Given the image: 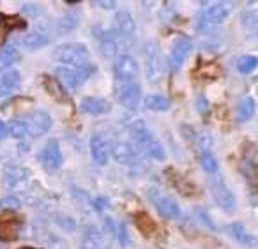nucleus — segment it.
Instances as JSON below:
<instances>
[{"label":"nucleus","instance_id":"16","mask_svg":"<svg viewBox=\"0 0 258 249\" xmlns=\"http://www.w3.org/2000/svg\"><path fill=\"white\" fill-rule=\"evenodd\" d=\"M20 230H22V223L16 219H11L8 216L0 217V238L4 240H15L20 237Z\"/></svg>","mask_w":258,"mask_h":249},{"label":"nucleus","instance_id":"13","mask_svg":"<svg viewBox=\"0 0 258 249\" xmlns=\"http://www.w3.org/2000/svg\"><path fill=\"white\" fill-rule=\"evenodd\" d=\"M90 154H92V159L97 164H106L108 157H110V143L104 138L103 135L96 133L90 140Z\"/></svg>","mask_w":258,"mask_h":249},{"label":"nucleus","instance_id":"33","mask_svg":"<svg viewBox=\"0 0 258 249\" xmlns=\"http://www.w3.org/2000/svg\"><path fill=\"white\" fill-rule=\"evenodd\" d=\"M0 209L4 210H20L22 209V203L16 196H6V198L0 200Z\"/></svg>","mask_w":258,"mask_h":249},{"label":"nucleus","instance_id":"26","mask_svg":"<svg viewBox=\"0 0 258 249\" xmlns=\"http://www.w3.org/2000/svg\"><path fill=\"white\" fill-rule=\"evenodd\" d=\"M76 25H78V16H76L75 13H66V15L57 22V29L60 34L69 32V30H73Z\"/></svg>","mask_w":258,"mask_h":249},{"label":"nucleus","instance_id":"15","mask_svg":"<svg viewBox=\"0 0 258 249\" xmlns=\"http://www.w3.org/2000/svg\"><path fill=\"white\" fill-rule=\"evenodd\" d=\"M113 25H115L117 34H120L122 37H131L135 34V29H137L133 16L129 15L127 11H118L117 15H115Z\"/></svg>","mask_w":258,"mask_h":249},{"label":"nucleus","instance_id":"34","mask_svg":"<svg viewBox=\"0 0 258 249\" xmlns=\"http://www.w3.org/2000/svg\"><path fill=\"white\" fill-rule=\"evenodd\" d=\"M55 221H57V224L62 228V230H66V231H73L76 228V224H75V219H71V217H68V216H55Z\"/></svg>","mask_w":258,"mask_h":249},{"label":"nucleus","instance_id":"8","mask_svg":"<svg viewBox=\"0 0 258 249\" xmlns=\"http://www.w3.org/2000/svg\"><path fill=\"white\" fill-rule=\"evenodd\" d=\"M149 198L154 202L156 209H158V212L161 214L163 217H168V219H172V217H179L180 210H179V205H177V202L173 198L159 195L158 189H151V191H149Z\"/></svg>","mask_w":258,"mask_h":249},{"label":"nucleus","instance_id":"7","mask_svg":"<svg viewBox=\"0 0 258 249\" xmlns=\"http://www.w3.org/2000/svg\"><path fill=\"white\" fill-rule=\"evenodd\" d=\"M97 37H99V51L104 58L117 57V53L122 50V39H125L120 34L111 32V30H101L96 39Z\"/></svg>","mask_w":258,"mask_h":249},{"label":"nucleus","instance_id":"47","mask_svg":"<svg viewBox=\"0 0 258 249\" xmlns=\"http://www.w3.org/2000/svg\"><path fill=\"white\" fill-rule=\"evenodd\" d=\"M23 249H29V247H23Z\"/></svg>","mask_w":258,"mask_h":249},{"label":"nucleus","instance_id":"35","mask_svg":"<svg viewBox=\"0 0 258 249\" xmlns=\"http://www.w3.org/2000/svg\"><path fill=\"white\" fill-rule=\"evenodd\" d=\"M22 11L25 13L27 16H39L41 13H43V8H41L39 4H34V2H29V4H23Z\"/></svg>","mask_w":258,"mask_h":249},{"label":"nucleus","instance_id":"25","mask_svg":"<svg viewBox=\"0 0 258 249\" xmlns=\"http://www.w3.org/2000/svg\"><path fill=\"white\" fill-rule=\"evenodd\" d=\"M254 113V101L251 99V97H246V99H242L239 103V106H237V117H239V120H247V118H251Z\"/></svg>","mask_w":258,"mask_h":249},{"label":"nucleus","instance_id":"32","mask_svg":"<svg viewBox=\"0 0 258 249\" xmlns=\"http://www.w3.org/2000/svg\"><path fill=\"white\" fill-rule=\"evenodd\" d=\"M137 224L145 235H151L152 231H154V223H152L151 217L145 216V214H140V216L137 217Z\"/></svg>","mask_w":258,"mask_h":249},{"label":"nucleus","instance_id":"43","mask_svg":"<svg viewBox=\"0 0 258 249\" xmlns=\"http://www.w3.org/2000/svg\"><path fill=\"white\" fill-rule=\"evenodd\" d=\"M8 135H9V133H8V126L0 120V140H6V138H8Z\"/></svg>","mask_w":258,"mask_h":249},{"label":"nucleus","instance_id":"6","mask_svg":"<svg viewBox=\"0 0 258 249\" xmlns=\"http://www.w3.org/2000/svg\"><path fill=\"white\" fill-rule=\"evenodd\" d=\"M113 73L120 82H133L138 76V64L131 55H117L113 62Z\"/></svg>","mask_w":258,"mask_h":249},{"label":"nucleus","instance_id":"2","mask_svg":"<svg viewBox=\"0 0 258 249\" xmlns=\"http://www.w3.org/2000/svg\"><path fill=\"white\" fill-rule=\"evenodd\" d=\"M144 57H145V75H147V80L149 82H159L165 76L166 66H165V58L161 57L158 43L149 41L145 44Z\"/></svg>","mask_w":258,"mask_h":249},{"label":"nucleus","instance_id":"17","mask_svg":"<svg viewBox=\"0 0 258 249\" xmlns=\"http://www.w3.org/2000/svg\"><path fill=\"white\" fill-rule=\"evenodd\" d=\"M80 110L90 115H101L110 111V104L104 99H99V97H83L82 103H80Z\"/></svg>","mask_w":258,"mask_h":249},{"label":"nucleus","instance_id":"29","mask_svg":"<svg viewBox=\"0 0 258 249\" xmlns=\"http://www.w3.org/2000/svg\"><path fill=\"white\" fill-rule=\"evenodd\" d=\"M237 69H239V73H242V75L251 73L253 69H256V57H249V55L240 57L239 62H237Z\"/></svg>","mask_w":258,"mask_h":249},{"label":"nucleus","instance_id":"12","mask_svg":"<svg viewBox=\"0 0 258 249\" xmlns=\"http://www.w3.org/2000/svg\"><path fill=\"white\" fill-rule=\"evenodd\" d=\"M131 133H133V140H135V145L138 147L140 150H145L147 152L152 145H154L156 138L152 135V131L149 129V126L145 124L144 120H138L131 126Z\"/></svg>","mask_w":258,"mask_h":249},{"label":"nucleus","instance_id":"31","mask_svg":"<svg viewBox=\"0 0 258 249\" xmlns=\"http://www.w3.org/2000/svg\"><path fill=\"white\" fill-rule=\"evenodd\" d=\"M44 85H46V89H48V92H50V96H53L55 99H58V101H64L66 99V94L62 92V89H60V85H58V82H55L53 78H46Z\"/></svg>","mask_w":258,"mask_h":249},{"label":"nucleus","instance_id":"18","mask_svg":"<svg viewBox=\"0 0 258 249\" xmlns=\"http://www.w3.org/2000/svg\"><path fill=\"white\" fill-rule=\"evenodd\" d=\"M111 156H113V159L117 161V163L131 164L135 159V149L129 145V143L118 142V143H115L113 149H111Z\"/></svg>","mask_w":258,"mask_h":249},{"label":"nucleus","instance_id":"19","mask_svg":"<svg viewBox=\"0 0 258 249\" xmlns=\"http://www.w3.org/2000/svg\"><path fill=\"white\" fill-rule=\"evenodd\" d=\"M104 244V237L96 226H89L83 233L82 249H101Z\"/></svg>","mask_w":258,"mask_h":249},{"label":"nucleus","instance_id":"30","mask_svg":"<svg viewBox=\"0 0 258 249\" xmlns=\"http://www.w3.org/2000/svg\"><path fill=\"white\" fill-rule=\"evenodd\" d=\"M200 163H202V168H204L207 173L214 175L216 171H218V161H216V157L212 156L211 152H204V154H202Z\"/></svg>","mask_w":258,"mask_h":249},{"label":"nucleus","instance_id":"40","mask_svg":"<svg viewBox=\"0 0 258 249\" xmlns=\"http://www.w3.org/2000/svg\"><path fill=\"white\" fill-rule=\"evenodd\" d=\"M118 238H120L122 245L129 244V235H127V230H125V224H120V230H118Z\"/></svg>","mask_w":258,"mask_h":249},{"label":"nucleus","instance_id":"3","mask_svg":"<svg viewBox=\"0 0 258 249\" xmlns=\"http://www.w3.org/2000/svg\"><path fill=\"white\" fill-rule=\"evenodd\" d=\"M207 185L211 189V195L214 196L216 203L223 210H226V212H233L235 210V198H233L232 191L226 188V184L223 182V178L219 175L207 177Z\"/></svg>","mask_w":258,"mask_h":249},{"label":"nucleus","instance_id":"5","mask_svg":"<svg viewBox=\"0 0 258 249\" xmlns=\"http://www.w3.org/2000/svg\"><path fill=\"white\" fill-rule=\"evenodd\" d=\"M29 171L22 166H8L4 170V188L13 193H27Z\"/></svg>","mask_w":258,"mask_h":249},{"label":"nucleus","instance_id":"46","mask_svg":"<svg viewBox=\"0 0 258 249\" xmlns=\"http://www.w3.org/2000/svg\"><path fill=\"white\" fill-rule=\"evenodd\" d=\"M104 223H106L108 230H111V233H115V228H113V221H111L110 217H106V219H104Z\"/></svg>","mask_w":258,"mask_h":249},{"label":"nucleus","instance_id":"22","mask_svg":"<svg viewBox=\"0 0 258 249\" xmlns=\"http://www.w3.org/2000/svg\"><path fill=\"white\" fill-rule=\"evenodd\" d=\"M228 233L232 235V237L235 238V240H239L240 244H244V245L254 244V238L249 237V233L246 231V228H244L242 223H233V224H230V226H228Z\"/></svg>","mask_w":258,"mask_h":249},{"label":"nucleus","instance_id":"37","mask_svg":"<svg viewBox=\"0 0 258 249\" xmlns=\"http://www.w3.org/2000/svg\"><path fill=\"white\" fill-rule=\"evenodd\" d=\"M244 27H246L249 32L254 34V30H256V15H254V13L244 15Z\"/></svg>","mask_w":258,"mask_h":249},{"label":"nucleus","instance_id":"44","mask_svg":"<svg viewBox=\"0 0 258 249\" xmlns=\"http://www.w3.org/2000/svg\"><path fill=\"white\" fill-rule=\"evenodd\" d=\"M104 200H96V202H94V209L97 210V212H99V210H103L104 209Z\"/></svg>","mask_w":258,"mask_h":249},{"label":"nucleus","instance_id":"23","mask_svg":"<svg viewBox=\"0 0 258 249\" xmlns=\"http://www.w3.org/2000/svg\"><path fill=\"white\" fill-rule=\"evenodd\" d=\"M20 60V53L15 46H8L0 50V69H8Z\"/></svg>","mask_w":258,"mask_h":249},{"label":"nucleus","instance_id":"24","mask_svg":"<svg viewBox=\"0 0 258 249\" xmlns=\"http://www.w3.org/2000/svg\"><path fill=\"white\" fill-rule=\"evenodd\" d=\"M145 106L151 111H166L170 108V101L165 96H159V94H152L145 99Z\"/></svg>","mask_w":258,"mask_h":249},{"label":"nucleus","instance_id":"4","mask_svg":"<svg viewBox=\"0 0 258 249\" xmlns=\"http://www.w3.org/2000/svg\"><path fill=\"white\" fill-rule=\"evenodd\" d=\"M228 16V8L225 4H212L211 8H205L200 13V18H198V30L200 32H211L216 27H219L225 18Z\"/></svg>","mask_w":258,"mask_h":249},{"label":"nucleus","instance_id":"11","mask_svg":"<svg viewBox=\"0 0 258 249\" xmlns=\"http://www.w3.org/2000/svg\"><path fill=\"white\" fill-rule=\"evenodd\" d=\"M23 122H25L27 133L30 136H41L51 128V117L46 111H34Z\"/></svg>","mask_w":258,"mask_h":249},{"label":"nucleus","instance_id":"20","mask_svg":"<svg viewBox=\"0 0 258 249\" xmlns=\"http://www.w3.org/2000/svg\"><path fill=\"white\" fill-rule=\"evenodd\" d=\"M57 76H58V82L64 83V87L68 90H75L78 87L80 80H78V71L73 68H68V66H58L57 68Z\"/></svg>","mask_w":258,"mask_h":249},{"label":"nucleus","instance_id":"9","mask_svg":"<svg viewBox=\"0 0 258 249\" xmlns=\"http://www.w3.org/2000/svg\"><path fill=\"white\" fill-rule=\"evenodd\" d=\"M191 50H193V43H191L187 37H179V39L172 44V50H170V57H168L170 68L179 69L180 66L186 62V58L189 57Z\"/></svg>","mask_w":258,"mask_h":249},{"label":"nucleus","instance_id":"1","mask_svg":"<svg viewBox=\"0 0 258 249\" xmlns=\"http://www.w3.org/2000/svg\"><path fill=\"white\" fill-rule=\"evenodd\" d=\"M53 58L62 62V64H66L68 68L80 69L89 64V50H87L83 44L66 43V44H60V46L53 51Z\"/></svg>","mask_w":258,"mask_h":249},{"label":"nucleus","instance_id":"14","mask_svg":"<svg viewBox=\"0 0 258 249\" xmlns=\"http://www.w3.org/2000/svg\"><path fill=\"white\" fill-rule=\"evenodd\" d=\"M117 99L122 106L129 108V110L137 108L138 101H140V85H137V83H125L124 87H120L117 90Z\"/></svg>","mask_w":258,"mask_h":249},{"label":"nucleus","instance_id":"39","mask_svg":"<svg viewBox=\"0 0 258 249\" xmlns=\"http://www.w3.org/2000/svg\"><path fill=\"white\" fill-rule=\"evenodd\" d=\"M73 196H75V198L78 200L80 207H82V205H87V203H89V196L83 195V193L80 191V189H73Z\"/></svg>","mask_w":258,"mask_h":249},{"label":"nucleus","instance_id":"45","mask_svg":"<svg viewBox=\"0 0 258 249\" xmlns=\"http://www.w3.org/2000/svg\"><path fill=\"white\" fill-rule=\"evenodd\" d=\"M9 94H11V92H9V90L6 89V87L2 85V83H0V99H4V97H8Z\"/></svg>","mask_w":258,"mask_h":249},{"label":"nucleus","instance_id":"36","mask_svg":"<svg viewBox=\"0 0 258 249\" xmlns=\"http://www.w3.org/2000/svg\"><path fill=\"white\" fill-rule=\"evenodd\" d=\"M198 147H200L202 150H205V152H207V149H211L212 138L209 133H200V135H198Z\"/></svg>","mask_w":258,"mask_h":249},{"label":"nucleus","instance_id":"21","mask_svg":"<svg viewBox=\"0 0 258 249\" xmlns=\"http://www.w3.org/2000/svg\"><path fill=\"white\" fill-rule=\"evenodd\" d=\"M48 44V36L43 32H30L25 36V39H23V46L27 48V50H39V48L46 46Z\"/></svg>","mask_w":258,"mask_h":249},{"label":"nucleus","instance_id":"28","mask_svg":"<svg viewBox=\"0 0 258 249\" xmlns=\"http://www.w3.org/2000/svg\"><path fill=\"white\" fill-rule=\"evenodd\" d=\"M8 133L13 136V138H18V140L25 138V136H27V126H25V122H23L22 118L11 120V124H9V128H8Z\"/></svg>","mask_w":258,"mask_h":249},{"label":"nucleus","instance_id":"27","mask_svg":"<svg viewBox=\"0 0 258 249\" xmlns=\"http://www.w3.org/2000/svg\"><path fill=\"white\" fill-rule=\"evenodd\" d=\"M0 83H2L9 92H13V90H16L20 87V73H16V71L4 73V75L0 76Z\"/></svg>","mask_w":258,"mask_h":249},{"label":"nucleus","instance_id":"42","mask_svg":"<svg viewBox=\"0 0 258 249\" xmlns=\"http://www.w3.org/2000/svg\"><path fill=\"white\" fill-rule=\"evenodd\" d=\"M195 104H197V108H198V111H200V113H205V111H207V101H205L204 96L198 97Z\"/></svg>","mask_w":258,"mask_h":249},{"label":"nucleus","instance_id":"38","mask_svg":"<svg viewBox=\"0 0 258 249\" xmlns=\"http://www.w3.org/2000/svg\"><path fill=\"white\" fill-rule=\"evenodd\" d=\"M197 216L200 217V221L205 224V226H209V228H212V230H216L214 223H212V219H211V217H209V214L205 212L204 209H198V210H197Z\"/></svg>","mask_w":258,"mask_h":249},{"label":"nucleus","instance_id":"41","mask_svg":"<svg viewBox=\"0 0 258 249\" xmlns=\"http://www.w3.org/2000/svg\"><path fill=\"white\" fill-rule=\"evenodd\" d=\"M92 6H96V8H103V9H113L115 2H108V0H94Z\"/></svg>","mask_w":258,"mask_h":249},{"label":"nucleus","instance_id":"10","mask_svg":"<svg viewBox=\"0 0 258 249\" xmlns=\"http://www.w3.org/2000/svg\"><path fill=\"white\" fill-rule=\"evenodd\" d=\"M39 161L44 170H48V171H55L62 166V154H60V149H58V143L55 142V140H50V142L44 145L43 152L39 154Z\"/></svg>","mask_w":258,"mask_h":249}]
</instances>
